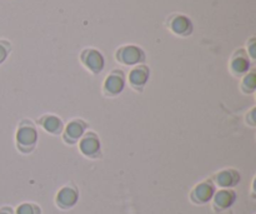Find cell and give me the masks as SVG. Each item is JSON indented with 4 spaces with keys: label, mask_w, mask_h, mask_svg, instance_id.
I'll list each match as a JSON object with an SVG mask.
<instances>
[{
    "label": "cell",
    "mask_w": 256,
    "mask_h": 214,
    "mask_svg": "<svg viewBox=\"0 0 256 214\" xmlns=\"http://www.w3.org/2000/svg\"><path fill=\"white\" fill-rule=\"evenodd\" d=\"M38 143V132L29 120H24L16 132V144L22 153H30L34 150Z\"/></svg>",
    "instance_id": "obj_1"
},
{
    "label": "cell",
    "mask_w": 256,
    "mask_h": 214,
    "mask_svg": "<svg viewBox=\"0 0 256 214\" xmlns=\"http://www.w3.org/2000/svg\"><path fill=\"white\" fill-rule=\"evenodd\" d=\"M145 52L138 45H122L115 53V59L122 65H139L145 62Z\"/></svg>",
    "instance_id": "obj_2"
},
{
    "label": "cell",
    "mask_w": 256,
    "mask_h": 214,
    "mask_svg": "<svg viewBox=\"0 0 256 214\" xmlns=\"http://www.w3.org/2000/svg\"><path fill=\"white\" fill-rule=\"evenodd\" d=\"M80 62L92 74H99L104 70L105 59L102 52L94 48H88L80 53Z\"/></svg>",
    "instance_id": "obj_3"
},
{
    "label": "cell",
    "mask_w": 256,
    "mask_h": 214,
    "mask_svg": "<svg viewBox=\"0 0 256 214\" xmlns=\"http://www.w3.org/2000/svg\"><path fill=\"white\" fill-rule=\"evenodd\" d=\"M168 28L170 29V32L174 33L178 37L186 38L189 35L192 34V30H194V25L192 22L186 17V15L182 14H174L168 19L166 23Z\"/></svg>",
    "instance_id": "obj_4"
},
{
    "label": "cell",
    "mask_w": 256,
    "mask_h": 214,
    "mask_svg": "<svg viewBox=\"0 0 256 214\" xmlns=\"http://www.w3.org/2000/svg\"><path fill=\"white\" fill-rule=\"evenodd\" d=\"M215 185L212 180L199 183L190 193V199L195 204H206L212 199L215 194Z\"/></svg>",
    "instance_id": "obj_5"
},
{
    "label": "cell",
    "mask_w": 256,
    "mask_h": 214,
    "mask_svg": "<svg viewBox=\"0 0 256 214\" xmlns=\"http://www.w3.org/2000/svg\"><path fill=\"white\" fill-rule=\"evenodd\" d=\"M79 150L88 158H98L102 150V144L96 134L92 132L85 133L79 140Z\"/></svg>",
    "instance_id": "obj_6"
},
{
    "label": "cell",
    "mask_w": 256,
    "mask_h": 214,
    "mask_svg": "<svg viewBox=\"0 0 256 214\" xmlns=\"http://www.w3.org/2000/svg\"><path fill=\"white\" fill-rule=\"evenodd\" d=\"M125 88V74L122 70H112L104 82V92L109 97L119 95Z\"/></svg>",
    "instance_id": "obj_7"
},
{
    "label": "cell",
    "mask_w": 256,
    "mask_h": 214,
    "mask_svg": "<svg viewBox=\"0 0 256 214\" xmlns=\"http://www.w3.org/2000/svg\"><path fill=\"white\" fill-rule=\"evenodd\" d=\"M79 200V192H78L76 188L74 187H62L59 192L56 193V197H55V203H56L58 207L60 209H72V207H75Z\"/></svg>",
    "instance_id": "obj_8"
},
{
    "label": "cell",
    "mask_w": 256,
    "mask_h": 214,
    "mask_svg": "<svg viewBox=\"0 0 256 214\" xmlns=\"http://www.w3.org/2000/svg\"><path fill=\"white\" fill-rule=\"evenodd\" d=\"M149 77V67H146L145 64H139L135 65V67L130 70L129 75H128V80H129V84L132 85L135 90L142 92V90L144 89L145 85H146Z\"/></svg>",
    "instance_id": "obj_9"
},
{
    "label": "cell",
    "mask_w": 256,
    "mask_h": 214,
    "mask_svg": "<svg viewBox=\"0 0 256 214\" xmlns=\"http://www.w3.org/2000/svg\"><path fill=\"white\" fill-rule=\"evenodd\" d=\"M212 205L216 212H222L234 205L236 202V193L232 189H219L215 190V194L212 197Z\"/></svg>",
    "instance_id": "obj_10"
},
{
    "label": "cell",
    "mask_w": 256,
    "mask_h": 214,
    "mask_svg": "<svg viewBox=\"0 0 256 214\" xmlns=\"http://www.w3.org/2000/svg\"><path fill=\"white\" fill-rule=\"evenodd\" d=\"M250 59L248 53L244 49H239L234 53L230 60V70L236 77H242L249 73L250 70Z\"/></svg>",
    "instance_id": "obj_11"
},
{
    "label": "cell",
    "mask_w": 256,
    "mask_h": 214,
    "mask_svg": "<svg viewBox=\"0 0 256 214\" xmlns=\"http://www.w3.org/2000/svg\"><path fill=\"white\" fill-rule=\"evenodd\" d=\"M214 185L220 189H232L240 183V174L235 169H224L214 175Z\"/></svg>",
    "instance_id": "obj_12"
},
{
    "label": "cell",
    "mask_w": 256,
    "mask_h": 214,
    "mask_svg": "<svg viewBox=\"0 0 256 214\" xmlns=\"http://www.w3.org/2000/svg\"><path fill=\"white\" fill-rule=\"evenodd\" d=\"M86 127L82 119L72 120L64 129V140L69 144H75L86 133Z\"/></svg>",
    "instance_id": "obj_13"
},
{
    "label": "cell",
    "mask_w": 256,
    "mask_h": 214,
    "mask_svg": "<svg viewBox=\"0 0 256 214\" xmlns=\"http://www.w3.org/2000/svg\"><path fill=\"white\" fill-rule=\"evenodd\" d=\"M39 123L50 134H60L64 129V124H62V119L59 117H55V115H44V117L40 118Z\"/></svg>",
    "instance_id": "obj_14"
},
{
    "label": "cell",
    "mask_w": 256,
    "mask_h": 214,
    "mask_svg": "<svg viewBox=\"0 0 256 214\" xmlns=\"http://www.w3.org/2000/svg\"><path fill=\"white\" fill-rule=\"evenodd\" d=\"M242 89L244 93H248V94H252V93L255 92L256 89V73L250 72L246 73L242 78Z\"/></svg>",
    "instance_id": "obj_15"
},
{
    "label": "cell",
    "mask_w": 256,
    "mask_h": 214,
    "mask_svg": "<svg viewBox=\"0 0 256 214\" xmlns=\"http://www.w3.org/2000/svg\"><path fill=\"white\" fill-rule=\"evenodd\" d=\"M15 214H42L40 207L32 203H22L15 210Z\"/></svg>",
    "instance_id": "obj_16"
},
{
    "label": "cell",
    "mask_w": 256,
    "mask_h": 214,
    "mask_svg": "<svg viewBox=\"0 0 256 214\" xmlns=\"http://www.w3.org/2000/svg\"><path fill=\"white\" fill-rule=\"evenodd\" d=\"M10 50H12V45L8 40H0V64L6 60V58L9 57Z\"/></svg>",
    "instance_id": "obj_17"
},
{
    "label": "cell",
    "mask_w": 256,
    "mask_h": 214,
    "mask_svg": "<svg viewBox=\"0 0 256 214\" xmlns=\"http://www.w3.org/2000/svg\"><path fill=\"white\" fill-rule=\"evenodd\" d=\"M256 39L254 37L252 38V39L249 40V43H248V54H249V57L252 58V60L256 59Z\"/></svg>",
    "instance_id": "obj_18"
},
{
    "label": "cell",
    "mask_w": 256,
    "mask_h": 214,
    "mask_svg": "<svg viewBox=\"0 0 256 214\" xmlns=\"http://www.w3.org/2000/svg\"><path fill=\"white\" fill-rule=\"evenodd\" d=\"M255 108H252V110H250V113L249 114H246V118H245V119H246V122L249 123L250 125H252V127H255L256 125V117H255Z\"/></svg>",
    "instance_id": "obj_19"
},
{
    "label": "cell",
    "mask_w": 256,
    "mask_h": 214,
    "mask_svg": "<svg viewBox=\"0 0 256 214\" xmlns=\"http://www.w3.org/2000/svg\"><path fill=\"white\" fill-rule=\"evenodd\" d=\"M0 214H12V210L10 208H2L0 209Z\"/></svg>",
    "instance_id": "obj_20"
}]
</instances>
